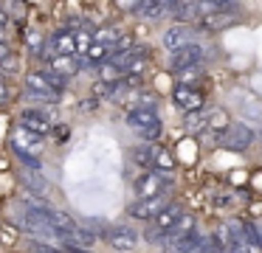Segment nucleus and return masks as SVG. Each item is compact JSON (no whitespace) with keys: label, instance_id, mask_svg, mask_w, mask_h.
<instances>
[{"label":"nucleus","instance_id":"20","mask_svg":"<svg viewBox=\"0 0 262 253\" xmlns=\"http://www.w3.org/2000/svg\"><path fill=\"white\" fill-rule=\"evenodd\" d=\"M20 65H23V62H20L17 54H3L0 56V71L3 73H17Z\"/></svg>","mask_w":262,"mask_h":253},{"label":"nucleus","instance_id":"30","mask_svg":"<svg viewBox=\"0 0 262 253\" xmlns=\"http://www.w3.org/2000/svg\"><path fill=\"white\" fill-rule=\"evenodd\" d=\"M211 3H214V6H217V9H223V6H231V3H234V0H211Z\"/></svg>","mask_w":262,"mask_h":253},{"label":"nucleus","instance_id":"32","mask_svg":"<svg viewBox=\"0 0 262 253\" xmlns=\"http://www.w3.org/2000/svg\"><path fill=\"white\" fill-rule=\"evenodd\" d=\"M256 236H259V250H262V225H256Z\"/></svg>","mask_w":262,"mask_h":253},{"label":"nucleus","instance_id":"11","mask_svg":"<svg viewBox=\"0 0 262 253\" xmlns=\"http://www.w3.org/2000/svg\"><path fill=\"white\" fill-rule=\"evenodd\" d=\"M20 124H23V129H31V132H37V135L51 132V121H48V116H42L40 110H23L20 112Z\"/></svg>","mask_w":262,"mask_h":253},{"label":"nucleus","instance_id":"7","mask_svg":"<svg viewBox=\"0 0 262 253\" xmlns=\"http://www.w3.org/2000/svg\"><path fill=\"white\" fill-rule=\"evenodd\" d=\"M172 99H175V104L181 107V110H186V112H194V110L203 107V93L194 90V87H186V84H178L175 93H172Z\"/></svg>","mask_w":262,"mask_h":253},{"label":"nucleus","instance_id":"24","mask_svg":"<svg viewBox=\"0 0 262 253\" xmlns=\"http://www.w3.org/2000/svg\"><path fill=\"white\" fill-rule=\"evenodd\" d=\"M206 121H209V116H200L198 118V110L189 112V127H192V129H206Z\"/></svg>","mask_w":262,"mask_h":253},{"label":"nucleus","instance_id":"8","mask_svg":"<svg viewBox=\"0 0 262 253\" xmlns=\"http://www.w3.org/2000/svg\"><path fill=\"white\" fill-rule=\"evenodd\" d=\"M239 17L234 14V11H211V14H206V17H200V28L203 31H223V28H231L234 22H237Z\"/></svg>","mask_w":262,"mask_h":253},{"label":"nucleus","instance_id":"17","mask_svg":"<svg viewBox=\"0 0 262 253\" xmlns=\"http://www.w3.org/2000/svg\"><path fill=\"white\" fill-rule=\"evenodd\" d=\"M54 48L57 54H76V42H74V34L71 31H62L54 37Z\"/></svg>","mask_w":262,"mask_h":253},{"label":"nucleus","instance_id":"33","mask_svg":"<svg viewBox=\"0 0 262 253\" xmlns=\"http://www.w3.org/2000/svg\"><path fill=\"white\" fill-rule=\"evenodd\" d=\"M71 247V245H68ZM71 250H74V253H88V250H76V247H71Z\"/></svg>","mask_w":262,"mask_h":253},{"label":"nucleus","instance_id":"1","mask_svg":"<svg viewBox=\"0 0 262 253\" xmlns=\"http://www.w3.org/2000/svg\"><path fill=\"white\" fill-rule=\"evenodd\" d=\"M26 87H29V99L57 101L62 87H65V79L54 76V73H46V71H34L26 76Z\"/></svg>","mask_w":262,"mask_h":253},{"label":"nucleus","instance_id":"4","mask_svg":"<svg viewBox=\"0 0 262 253\" xmlns=\"http://www.w3.org/2000/svg\"><path fill=\"white\" fill-rule=\"evenodd\" d=\"M200 59H203V48H200L198 42H186L178 51H172L169 65H172V71H183V67H189V65H200Z\"/></svg>","mask_w":262,"mask_h":253},{"label":"nucleus","instance_id":"14","mask_svg":"<svg viewBox=\"0 0 262 253\" xmlns=\"http://www.w3.org/2000/svg\"><path fill=\"white\" fill-rule=\"evenodd\" d=\"M189 42V28L186 26H172L169 31L164 34V45L169 51H178L181 45H186Z\"/></svg>","mask_w":262,"mask_h":253},{"label":"nucleus","instance_id":"21","mask_svg":"<svg viewBox=\"0 0 262 253\" xmlns=\"http://www.w3.org/2000/svg\"><path fill=\"white\" fill-rule=\"evenodd\" d=\"M74 42H76V54H85V51L93 45V34L91 31H76L74 34Z\"/></svg>","mask_w":262,"mask_h":253},{"label":"nucleus","instance_id":"27","mask_svg":"<svg viewBox=\"0 0 262 253\" xmlns=\"http://www.w3.org/2000/svg\"><path fill=\"white\" fill-rule=\"evenodd\" d=\"M26 186H34V189H40V191H42V183H40V177H31V174H26Z\"/></svg>","mask_w":262,"mask_h":253},{"label":"nucleus","instance_id":"2","mask_svg":"<svg viewBox=\"0 0 262 253\" xmlns=\"http://www.w3.org/2000/svg\"><path fill=\"white\" fill-rule=\"evenodd\" d=\"M127 124H130L144 141H158V135H161V118L155 116L152 107H133V110L127 112Z\"/></svg>","mask_w":262,"mask_h":253},{"label":"nucleus","instance_id":"13","mask_svg":"<svg viewBox=\"0 0 262 253\" xmlns=\"http://www.w3.org/2000/svg\"><path fill=\"white\" fill-rule=\"evenodd\" d=\"M181 214H183L181 205H175V202H172V205H164L158 214H155L152 222H155V228H158V231H169L172 225L178 222V217H181Z\"/></svg>","mask_w":262,"mask_h":253},{"label":"nucleus","instance_id":"22","mask_svg":"<svg viewBox=\"0 0 262 253\" xmlns=\"http://www.w3.org/2000/svg\"><path fill=\"white\" fill-rule=\"evenodd\" d=\"M178 76H181V82L189 87V82H194V79H200L203 76V71H200V65H189V67H183V71H175Z\"/></svg>","mask_w":262,"mask_h":253},{"label":"nucleus","instance_id":"3","mask_svg":"<svg viewBox=\"0 0 262 253\" xmlns=\"http://www.w3.org/2000/svg\"><path fill=\"white\" fill-rule=\"evenodd\" d=\"M166 189H169V180H166L164 174H158V172H147V174H141V177L136 180L138 197H161Z\"/></svg>","mask_w":262,"mask_h":253},{"label":"nucleus","instance_id":"26","mask_svg":"<svg viewBox=\"0 0 262 253\" xmlns=\"http://www.w3.org/2000/svg\"><path fill=\"white\" fill-rule=\"evenodd\" d=\"M226 253H251V247L245 245V242H234V245L226 247Z\"/></svg>","mask_w":262,"mask_h":253},{"label":"nucleus","instance_id":"15","mask_svg":"<svg viewBox=\"0 0 262 253\" xmlns=\"http://www.w3.org/2000/svg\"><path fill=\"white\" fill-rule=\"evenodd\" d=\"M149 157H152V166L161 169V172H172V169H175V157H172V152L164 149V146L149 149Z\"/></svg>","mask_w":262,"mask_h":253},{"label":"nucleus","instance_id":"28","mask_svg":"<svg viewBox=\"0 0 262 253\" xmlns=\"http://www.w3.org/2000/svg\"><path fill=\"white\" fill-rule=\"evenodd\" d=\"M6 28H9V14L0 9V31H6Z\"/></svg>","mask_w":262,"mask_h":253},{"label":"nucleus","instance_id":"16","mask_svg":"<svg viewBox=\"0 0 262 253\" xmlns=\"http://www.w3.org/2000/svg\"><path fill=\"white\" fill-rule=\"evenodd\" d=\"M121 76H124V67L116 65V62H110V59L104 62L102 71H99V79H102V82H110V84H116Z\"/></svg>","mask_w":262,"mask_h":253},{"label":"nucleus","instance_id":"6","mask_svg":"<svg viewBox=\"0 0 262 253\" xmlns=\"http://www.w3.org/2000/svg\"><path fill=\"white\" fill-rule=\"evenodd\" d=\"M12 144H14V149H17V155H40V149H42V135H37V132H31V129H23L20 127L17 132H14V138H12Z\"/></svg>","mask_w":262,"mask_h":253},{"label":"nucleus","instance_id":"12","mask_svg":"<svg viewBox=\"0 0 262 253\" xmlns=\"http://www.w3.org/2000/svg\"><path fill=\"white\" fill-rule=\"evenodd\" d=\"M79 71V62H76V54H57L51 59V71L48 73H54V76H74V73Z\"/></svg>","mask_w":262,"mask_h":253},{"label":"nucleus","instance_id":"5","mask_svg":"<svg viewBox=\"0 0 262 253\" xmlns=\"http://www.w3.org/2000/svg\"><path fill=\"white\" fill-rule=\"evenodd\" d=\"M251 141H254V132H251V127H245V124H231V127L226 129V135H223V146H226V149H234V152L248 149Z\"/></svg>","mask_w":262,"mask_h":253},{"label":"nucleus","instance_id":"9","mask_svg":"<svg viewBox=\"0 0 262 253\" xmlns=\"http://www.w3.org/2000/svg\"><path fill=\"white\" fill-rule=\"evenodd\" d=\"M107 245L113 250H133L138 245V234L130 228H110L107 231Z\"/></svg>","mask_w":262,"mask_h":253},{"label":"nucleus","instance_id":"31","mask_svg":"<svg viewBox=\"0 0 262 253\" xmlns=\"http://www.w3.org/2000/svg\"><path fill=\"white\" fill-rule=\"evenodd\" d=\"M3 54H9V45L3 42V39H0V56H3Z\"/></svg>","mask_w":262,"mask_h":253},{"label":"nucleus","instance_id":"23","mask_svg":"<svg viewBox=\"0 0 262 253\" xmlns=\"http://www.w3.org/2000/svg\"><path fill=\"white\" fill-rule=\"evenodd\" d=\"M14 239H17V231H14L12 225H3V228H0V242H3V245H12Z\"/></svg>","mask_w":262,"mask_h":253},{"label":"nucleus","instance_id":"29","mask_svg":"<svg viewBox=\"0 0 262 253\" xmlns=\"http://www.w3.org/2000/svg\"><path fill=\"white\" fill-rule=\"evenodd\" d=\"M9 99V87H6V84H3V82H0V104H3V101H6Z\"/></svg>","mask_w":262,"mask_h":253},{"label":"nucleus","instance_id":"10","mask_svg":"<svg viewBox=\"0 0 262 253\" xmlns=\"http://www.w3.org/2000/svg\"><path fill=\"white\" fill-rule=\"evenodd\" d=\"M164 205H166L164 197H141L138 202H133V205H130V214L136 219H152Z\"/></svg>","mask_w":262,"mask_h":253},{"label":"nucleus","instance_id":"18","mask_svg":"<svg viewBox=\"0 0 262 253\" xmlns=\"http://www.w3.org/2000/svg\"><path fill=\"white\" fill-rule=\"evenodd\" d=\"M110 51H113L110 45H102V42H96V39H93V45L85 51V56H88V62H104L110 56Z\"/></svg>","mask_w":262,"mask_h":253},{"label":"nucleus","instance_id":"25","mask_svg":"<svg viewBox=\"0 0 262 253\" xmlns=\"http://www.w3.org/2000/svg\"><path fill=\"white\" fill-rule=\"evenodd\" d=\"M116 6H119L121 11H138L141 0H116Z\"/></svg>","mask_w":262,"mask_h":253},{"label":"nucleus","instance_id":"19","mask_svg":"<svg viewBox=\"0 0 262 253\" xmlns=\"http://www.w3.org/2000/svg\"><path fill=\"white\" fill-rule=\"evenodd\" d=\"M93 39H96V42H102V45H110V48H116V42L121 39V31H119V28H102V31L93 34Z\"/></svg>","mask_w":262,"mask_h":253}]
</instances>
